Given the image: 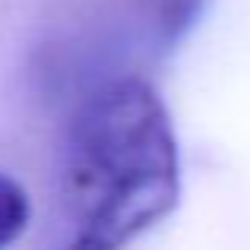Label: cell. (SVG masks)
<instances>
[{
	"mask_svg": "<svg viewBox=\"0 0 250 250\" xmlns=\"http://www.w3.org/2000/svg\"><path fill=\"white\" fill-rule=\"evenodd\" d=\"M181 152L159 92L114 76L76 104L61 146V203L80 247H124L177 206Z\"/></svg>",
	"mask_w": 250,
	"mask_h": 250,
	"instance_id": "1",
	"label": "cell"
},
{
	"mask_svg": "<svg viewBox=\"0 0 250 250\" xmlns=\"http://www.w3.org/2000/svg\"><path fill=\"white\" fill-rule=\"evenodd\" d=\"M29 219H32L29 193H25L13 177L0 174V247L13 244V241L25 231Z\"/></svg>",
	"mask_w": 250,
	"mask_h": 250,
	"instance_id": "2",
	"label": "cell"
}]
</instances>
